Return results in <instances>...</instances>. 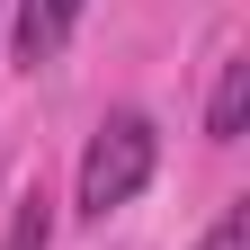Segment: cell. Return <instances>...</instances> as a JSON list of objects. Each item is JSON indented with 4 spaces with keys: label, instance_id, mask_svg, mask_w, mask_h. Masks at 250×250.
Instances as JSON below:
<instances>
[{
    "label": "cell",
    "instance_id": "1",
    "mask_svg": "<svg viewBox=\"0 0 250 250\" xmlns=\"http://www.w3.org/2000/svg\"><path fill=\"white\" fill-rule=\"evenodd\" d=\"M152 170H161V125H152L143 107H116L99 134H89V152H81L72 206L89 214V224H107L116 206H134L143 188H152Z\"/></svg>",
    "mask_w": 250,
    "mask_h": 250
},
{
    "label": "cell",
    "instance_id": "2",
    "mask_svg": "<svg viewBox=\"0 0 250 250\" xmlns=\"http://www.w3.org/2000/svg\"><path fill=\"white\" fill-rule=\"evenodd\" d=\"M81 9H89V0H18V62H27V72H36V62H54L62 45H72V27H81Z\"/></svg>",
    "mask_w": 250,
    "mask_h": 250
},
{
    "label": "cell",
    "instance_id": "3",
    "mask_svg": "<svg viewBox=\"0 0 250 250\" xmlns=\"http://www.w3.org/2000/svg\"><path fill=\"white\" fill-rule=\"evenodd\" d=\"M241 125H250V62L232 54L214 72V99H206V143H241Z\"/></svg>",
    "mask_w": 250,
    "mask_h": 250
},
{
    "label": "cell",
    "instance_id": "4",
    "mask_svg": "<svg viewBox=\"0 0 250 250\" xmlns=\"http://www.w3.org/2000/svg\"><path fill=\"white\" fill-rule=\"evenodd\" d=\"M0 250H54V197H45V188H27V197L9 206V232H0Z\"/></svg>",
    "mask_w": 250,
    "mask_h": 250
},
{
    "label": "cell",
    "instance_id": "5",
    "mask_svg": "<svg viewBox=\"0 0 250 250\" xmlns=\"http://www.w3.org/2000/svg\"><path fill=\"white\" fill-rule=\"evenodd\" d=\"M197 250H250V206H224V214H214V232H206Z\"/></svg>",
    "mask_w": 250,
    "mask_h": 250
}]
</instances>
